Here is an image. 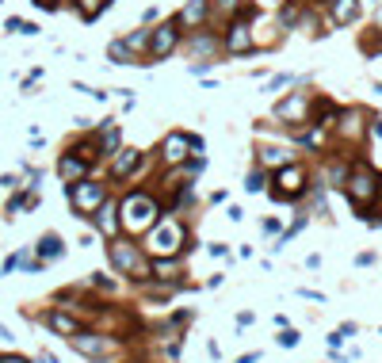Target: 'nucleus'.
<instances>
[{"label":"nucleus","instance_id":"1","mask_svg":"<svg viewBox=\"0 0 382 363\" xmlns=\"http://www.w3.org/2000/svg\"><path fill=\"white\" fill-rule=\"evenodd\" d=\"M161 222V199L153 191H126L119 199V226H123L126 237H138V234H149V230Z\"/></svg>","mask_w":382,"mask_h":363},{"label":"nucleus","instance_id":"2","mask_svg":"<svg viewBox=\"0 0 382 363\" xmlns=\"http://www.w3.org/2000/svg\"><path fill=\"white\" fill-rule=\"evenodd\" d=\"M344 195H348V203H352L359 214H367V210L378 203V172L371 169L363 157H359V161H352L348 180H344Z\"/></svg>","mask_w":382,"mask_h":363},{"label":"nucleus","instance_id":"3","mask_svg":"<svg viewBox=\"0 0 382 363\" xmlns=\"http://www.w3.org/2000/svg\"><path fill=\"white\" fill-rule=\"evenodd\" d=\"M188 241H191V234H188V226H184L176 214H169V218H161L153 230L145 234V249L153 256H176V253H184L188 249Z\"/></svg>","mask_w":382,"mask_h":363},{"label":"nucleus","instance_id":"4","mask_svg":"<svg viewBox=\"0 0 382 363\" xmlns=\"http://www.w3.org/2000/svg\"><path fill=\"white\" fill-rule=\"evenodd\" d=\"M107 260L119 275H130V279H149V260L142 253V245H134V237H111L107 241Z\"/></svg>","mask_w":382,"mask_h":363},{"label":"nucleus","instance_id":"5","mask_svg":"<svg viewBox=\"0 0 382 363\" xmlns=\"http://www.w3.org/2000/svg\"><path fill=\"white\" fill-rule=\"evenodd\" d=\"M310 188H314V184H310V169H306L302 161H291V165H283V169L272 172V199H279V203L302 199Z\"/></svg>","mask_w":382,"mask_h":363},{"label":"nucleus","instance_id":"6","mask_svg":"<svg viewBox=\"0 0 382 363\" xmlns=\"http://www.w3.org/2000/svg\"><path fill=\"white\" fill-rule=\"evenodd\" d=\"M314 100L318 96H310V92H291V96H283L275 104L272 115L291 130V134H302V130L314 123Z\"/></svg>","mask_w":382,"mask_h":363},{"label":"nucleus","instance_id":"7","mask_svg":"<svg viewBox=\"0 0 382 363\" xmlns=\"http://www.w3.org/2000/svg\"><path fill=\"white\" fill-rule=\"evenodd\" d=\"M65 195H69V207H73L77 218H92L107 199V184L85 176V180H77V184H65Z\"/></svg>","mask_w":382,"mask_h":363},{"label":"nucleus","instance_id":"8","mask_svg":"<svg viewBox=\"0 0 382 363\" xmlns=\"http://www.w3.org/2000/svg\"><path fill=\"white\" fill-rule=\"evenodd\" d=\"M333 138L340 142V150L363 145V142H367V111H363V107H340L337 123H333Z\"/></svg>","mask_w":382,"mask_h":363},{"label":"nucleus","instance_id":"9","mask_svg":"<svg viewBox=\"0 0 382 363\" xmlns=\"http://www.w3.org/2000/svg\"><path fill=\"white\" fill-rule=\"evenodd\" d=\"M180 50L188 54L191 61H214V65H218L222 58H226V50H222V35L210 31V27H199V31H191L188 39L180 42Z\"/></svg>","mask_w":382,"mask_h":363},{"label":"nucleus","instance_id":"10","mask_svg":"<svg viewBox=\"0 0 382 363\" xmlns=\"http://www.w3.org/2000/svg\"><path fill=\"white\" fill-rule=\"evenodd\" d=\"M222 50H226V58H249V54H256V39H253V20H226V31H222Z\"/></svg>","mask_w":382,"mask_h":363},{"label":"nucleus","instance_id":"11","mask_svg":"<svg viewBox=\"0 0 382 363\" xmlns=\"http://www.w3.org/2000/svg\"><path fill=\"white\" fill-rule=\"evenodd\" d=\"M180 27H176V20H165L157 23L153 31H149V54H145V65H157L165 58H172L176 50H180Z\"/></svg>","mask_w":382,"mask_h":363},{"label":"nucleus","instance_id":"12","mask_svg":"<svg viewBox=\"0 0 382 363\" xmlns=\"http://www.w3.org/2000/svg\"><path fill=\"white\" fill-rule=\"evenodd\" d=\"M69 348L77 352V356L100 363V359H107L111 352H115V337H107V333H88V329H80V333H73V337H69Z\"/></svg>","mask_w":382,"mask_h":363},{"label":"nucleus","instance_id":"13","mask_svg":"<svg viewBox=\"0 0 382 363\" xmlns=\"http://www.w3.org/2000/svg\"><path fill=\"white\" fill-rule=\"evenodd\" d=\"M191 142H195V134H188V130H172V134H165L161 138V150H157V157H161L165 165H184L191 157Z\"/></svg>","mask_w":382,"mask_h":363},{"label":"nucleus","instance_id":"14","mask_svg":"<svg viewBox=\"0 0 382 363\" xmlns=\"http://www.w3.org/2000/svg\"><path fill=\"white\" fill-rule=\"evenodd\" d=\"M329 27H352L363 16V0H318Z\"/></svg>","mask_w":382,"mask_h":363},{"label":"nucleus","instance_id":"15","mask_svg":"<svg viewBox=\"0 0 382 363\" xmlns=\"http://www.w3.org/2000/svg\"><path fill=\"white\" fill-rule=\"evenodd\" d=\"M210 16H214V4H210V0H188V4H184L180 12L172 16V20H176V27H180V31H199V27L210 23Z\"/></svg>","mask_w":382,"mask_h":363},{"label":"nucleus","instance_id":"16","mask_svg":"<svg viewBox=\"0 0 382 363\" xmlns=\"http://www.w3.org/2000/svg\"><path fill=\"white\" fill-rule=\"evenodd\" d=\"M107 165H111V180H130V176H138L145 169V157H142V150H134V145H123Z\"/></svg>","mask_w":382,"mask_h":363},{"label":"nucleus","instance_id":"17","mask_svg":"<svg viewBox=\"0 0 382 363\" xmlns=\"http://www.w3.org/2000/svg\"><path fill=\"white\" fill-rule=\"evenodd\" d=\"M92 226H96V234H100V237H107V241L123 234V226H119V199H111V195H107L104 207L92 214Z\"/></svg>","mask_w":382,"mask_h":363},{"label":"nucleus","instance_id":"18","mask_svg":"<svg viewBox=\"0 0 382 363\" xmlns=\"http://www.w3.org/2000/svg\"><path fill=\"white\" fill-rule=\"evenodd\" d=\"M92 134H96V142H100V157H104V161H111V157L123 150V130H119L115 119H104Z\"/></svg>","mask_w":382,"mask_h":363},{"label":"nucleus","instance_id":"19","mask_svg":"<svg viewBox=\"0 0 382 363\" xmlns=\"http://www.w3.org/2000/svg\"><path fill=\"white\" fill-rule=\"evenodd\" d=\"M92 172V165L85 161V157H77V153H58V180L61 184H77V180H85V176Z\"/></svg>","mask_w":382,"mask_h":363},{"label":"nucleus","instance_id":"20","mask_svg":"<svg viewBox=\"0 0 382 363\" xmlns=\"http://www.w3.org/2000/svg\"><path fill=\"white\" fill-rule=\"evenodd\" d=\"M294 161V145H260V150H256V165H260V169H283V165H291Z\"/></svg>","mask_w":382,"mask_h":363},{"label":"nucleus","instance_id":"21","mask_svg":"<svg viewBox=\"0 0 382 363\" xmlns=\"http://www.w3.org/2000/svg\"><path fill=\"white\" fill-rule=\"evenodd\" d=\"M42 325H46V329H54V333H58V337H65V340H69L73 333H80V321L73 318L69 310H61V306H58V310H46V314H42Z\"/></svg>","mask_w":382,"mask_h":363},{"label":"nucleus","instance_id":"22","mask_svg":"<svg viewBox=\"0 0 382 363\" xmlns=\"http://www.w3.org/2000/svg\"><path fill=\"white\" fill-rule=\"evenodd\" d=\"M35 253H39V260L42 264H50V260H58V256H65V241H61V234H42L39 237V245H35Z\"/></svg>","mask_w":382,"mask_h":363},{"label":"nucleus","instance_id":"23","mask_svg":"<svg viewBox=\"0 0 382 363\" xmlns=\"http://www.w3.org/2000/svg\"><path fill=\"white\" fill-rule=\"evenodd\" d=\"M149 275L161 279V283H176V275H180V264H176L172 256H153V260H149Z\"/></svg>","mask_w":382,"mask_h":363},{"label":"nucleus","instance_id":"24","mask_svg":"<svg viewBox=\"0 0 382 363\" xmlns=\"http://www.w3.org/2000/svg\"><path fill=\"white\" fill-rule=\"evenodd\" d=\"M149 31H153V27H138V31L123 35V42L130 46V54L138 58V65H145V54H149Z\"/></svg>","mask_w":382,"mask_h":363},{"label":"nucleus","instance_id":"25","mask_svg":"<svg viewBox=\"0 0 382 363\" xmlns=\"http://www.w3.org/2000/svg\"><path fill=\"white\" fill-rule=\"evenodd\" d=\"M111 4H115V0H73V8H77V16H80L85 23H96Z\"/></svg>","mask_w":382,"mask_h":363},{"label":"nucleus","instance_id":"26","mask_svg":"<svg viewBox=\"0 0 382 363\" xmlns=\"http://www.w3.org/2000/svg\"><path fill=\"white\" fill-rule=\"evenodd\" d=\"M104 54H107V61H111V65H138V58L130 54V46L123 42V35H119V39H111Z\"/></svg>","mask_w":382,"mask_h":363},{"label":"nucleus","instance_id":"27","mask_svg":"<svg viewBox=\"0 0 382 363\" xmlns=\"http://www.w3.org/2000/svg\"><path fill=\"white\" fill-rule=\"evenodd\" d=\"M298 81H302V77H294V73H279V77H272V81L264 85V92H283V88H294Z\"/></svg>","mask_w":382,"mask_h":363},{"label":"nucleus","instance_id":"28","mask_svg":"<svg viewBox=\"0 0 382 363\" xmlns=\"http://www.w3.org/2000/svg\"><path fill=\"white\" fill-rule=\"evenodd\" d=\"M245 191H264V169H260V165H256V169L253 172H249V180H245Z\"/></svg>","mask_w":382,"mask_h":363},{"label":"nucleus","instance_id":"29","mask_svg":"<svg viewBox=\"0 0 382 363\" xmlns=\"http://www.w3.org/2000/svg\"><path fill=\"white\" fill-rule=\"evenodd\" d=\"M0 188H4V191L23 188V176H20V172H4V176H0Z\"/></svg>","mask_w":382,"mask_h":363},{"label":"nucleus","instance_id":"30","mask_svg":"<svg viewBox=\"0 0 382 363\" xmlns=\"http://www.w3.org/2000/svg\"><path fill=\"white\" fill-rule=\"evenodd\" d=\"M23 256H27V253H12V256H8V260H4V268H0V275H12V272H16V268H20V264H23Z\"/></svg>","mask_w":382,"mask_h":363},{"label":"nucleus","instance_id":"31","mask_svg":"<svg viewBox=\"0 0 382 363\" xmlns=\"http://www.w3.org/2000/svg\"><path fill=\"white\" fill-rule=\"evenodd\" d=\"M23 27H27V20H20V16H8V20H4L8 35H23Z\"/></svg>","mask_w":382,"mask_h":363},{"label":"nucleus","instance_id":"32","mask_svg":"<svg viewBox=\"0 0 382 363\" xmlns=\"http://www.w3.org/2000/svg\"><path fill=\"white\" fill-rule=\"evenodd\" d=\"M298 340H302V337H298L294 329H283V333H279V344H283V348H298Z\"/></svg>","mask_w":382,"mask_h":363},{"label":"nucleus","instance_id":"33","mask_svg":"<svg viewBox=\"0 0 382 363\" xmlns=\"http://www.w3.org/2000/svg\"><path fill=\"white\" fill-rule=\"evenodd\" d=\"M367 134L375 138V142H382V115H371V123H367Z\"/></svg>","mask_w":382,"mask_h":363},{"label":"nucleus","instance_id":"34","mask_svg":"<svg viewBox=\"0 0 382 363\" xmlns=\"http://www.w3.org/2000/svg\"><path fill=\"white\" fill-rule=\"evenodd\" d=\"M35 8H42V12H58L61 8V0H31Z\"/></svg>","mask_w":382,"mask_h":363},{"label":"nucleus","instance_id":"35","mask_svg":"<svg viewBox=\"0 0 382 363\" xmlns=\"http://www.w3.org/2000/svg\"><path fill=\"white\" fill-rule=\"evenodd\" d=\"M0 363H31L27 356H16V352H0Z\"/></svg>","mask_w":382,"mask_h":363},{"label":"nucleus","instance_id":"36","mask_svg":"<svg viewBox=\"0 0 382 363\" xmlns=\"http://www.w3.org/2000/svg\"><path fill=\"white\" fill-rule=\"evenodd\" d=\"M260 230H264V234H283V230H279V222H275V218H264V222H260Z\"/></svg>","mask_w":382,"mask_h":363},{"label":"nucleus","instance_id":"37","mask_svg":"<svg viewBox=\"0 0 382 363\" xmlns=\"http://www.w3.org/2000/svg\"><path fill=\"white\" fill-rule=\"evenodd\" d=\"M153 20H157V8H145V12H142V27H149Z\"/></svg>","mask_w":382,"mask_h":363},{"label":"nucleus","instance_id":"38","mask_svg":"<svg viewBox=\"0 0 382 363\" xmlns=\"http://www.w3.org/2000/svg\"><path fill=\"white\" fill-rule=\"evenodd\" d=\"M35 35H39V23H31V20H27V27H23V39H35Z\"/></svg>","mask_w":382,"mask_h":363},{"label":"nucleus","instance_id":"39","mask_svg":"<svg viewBox=\"0 0 382 363\" xmlns=\"http://www.w3.org/2000/svg\"><path fill=\"white\" fill-rule=\"evenodd\" d=\"M226 253H229V249L222 245V241H214V245H210V256H226Z\"/></svg>","mask_w":382,"mask_h":363},{"label":"nucleus","instance_id":"40","mask_svg":"<svg viewBox=\"0 0 382 363\" xmlns=\"http://www.w3.org/2000/svg\"><path fill=\"white\" fill-rule=\"evenodd\" d=\"M226 214H229V218H234V222H241V218H245V210H241V207H237V203H234V207H229Z\"/></svg>","mask_w":382,"mask_h":363},{"label":"nucleus","instance_id":"41","mask_svg":"<svg viewBox=\"0 0 382 363\" xmlns=\"http://www.w3.org/2000/svg\"><path fill=\"white\" fill-rule=\"evenodd\" d=\"M39 363H58V356H50V352H39Z\"/></svg>","mask_w":382,"mask_h":363},{"label":"nucleus","instance_id":"42","mask_svg":"<svg viewBox=\"0 0 382 363\" xmlns=\"http://www.w3.org/2000/svg\"><path fill=\"white\" fill-rule=\"evenodd\" d=\"M0 340H16V337H12V333H8V329H4V325H0Z\"/></svg>","mask_w":382,"mask_h":363},{"label":"nucleus","instance_id":"43","mask_svg":"<svg viewBox=\"0 0 382 363\" xmlns=\"http://www.w3.org/2000/svg\"><path fill=\"white\" fill-rule=\"evenodd\" d=\"M375 92H378V96H382V81H375Z\"/></svg>","mask_w":382,"mask_h":363},{"label":"nucleus","instance_id":"44","mask_svg":"<svg viewBox=\"0 0 382 363\" xmlns=\"http://www.w3.org/2000/svg\"><path fill=\"white\" fill-rule=\"evenodd\" d=\"M378 199H382V172H378Z\"/></svg>","mask_w":382,"mask_h":363}]
</instances>
